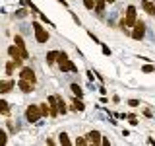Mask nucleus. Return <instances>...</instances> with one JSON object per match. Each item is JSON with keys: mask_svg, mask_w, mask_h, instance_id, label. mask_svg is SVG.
I'll return each instance as SVG.
<instances>
[{"mask_svg": "<svg viewBox=\"0 0 155 146\" xmlns=\"http://www.w3.org/2000/svg\"><path fill=\"white\" fill-rule=\"evenodd\" d=\"M58 64H60V68H62V72H76L78 70V66L74 64V62L68 58V55L66 53H58Z\"/></svg>", "mask_w": 155, "mask_h": 146, "instance_id": "nucleus-1", "label": "nucleus"}, {"mask_svg": "<svg viewBox=\"0 0 155 146\" xmlns=\"http://www.w3.org/2000/svg\"><path fill=\"white\" fill-rule=\"evenodd\" d=\"M136 23V8L134 6H128L126 8V18L122 19V23H120V27H132Z\"/></svg>", "mask_w": 155, "mask_h": 146, "instance_id": "nucleus-2", "label": "nucleus"}, {"mask_svg": "<svg viewBox=\"0 0 155 146\" xmlns=\"http://www.w3.org/2000/svg\"><path fill=\"white\" fill-rule=\"evenodd\" d=\"M33 29H35V39H37V43H47V41H48L47 29L43 27L39 22H33Z\"/></svg>", "mask_w": 155, "mask_h": 146, "instance_id": "nucleus-3", "label": "nucleus"}, {"mask_svg": "<svg viewBox=\"0 0 155 146\" xmlns=\"http://www.w3.org/2000/svg\"><path fill=\"white\" fill-rule=\"evenodd\" d=\"M25 117H27L29 123H37V121L43 117V115H41V109H39V105H29L27 111H25Z\"/></svg>", "mask_w": 155, "mask_h": 146, "instance_id": "nucleus-4", "label": "nucleus"}, {"mask_svg": "<svg viewBox=\"0 0 155 146\" xmlns=\"http://www.w3.org/2000/svg\"><path fill=\"white\" fill-rule=\"evenodd\" d=\"M134 31H132V37L136 39V41H140V39H143V35H145V23L142 22V19H136V23H134Z\"/></svg>", "mask_w": 155, "mask_h": 146, "instance_id": "nucleus-5", "label": "nucleus"}, {"mask_svg": "<svg viewBox=\"0 0 155 146\" xmlns=\"http://www.w3.org/2000/svg\"><path fill=\"white\" fill-rule=\"evenodd\" d=\"M14 43H16V47L21 51V58L25 61V58H29V53H27V49H25V43H23V37L21 35H16V39H14Z\"/></svg>", "mask_w": 155, "mask_h": 146, "instance_id": "nucleus-6", "label": "nucleus"}, {"mask_svg": "<svg viewBox=\"0 0 155 146\" xmlns=\"http://www.w3.org/2000/svg\"><path fill=\"white\" fill-rule=\"evenodd\" d=\"M19 76H21V80H27V82H31V84H35V80H37L35 72H33L31 68H21V74Z\"/></svg>", "mask_w": 155, "mask_h": 146, "instance_id": "nucleus-7", "label": "nucleus"}, {"mask_svg": "<svg viewBox=\"0 0 155 146\" xmlns=\"http://www.w3.org/2000/svg\"><path fill=\"white\" fill-rule=\"evenodd\" d=\"M87 142L101 144V133H99V130H89V134H87Z\"/></svg>", "mask_w": 155, "mask_h": 146, "instance_id": "nucleus-8", "label": "nucleus"}, {"mask_svg": "<svg viewBox=\"0 0 155 146\" xmlns=\"http://www.w3.org/2000/svg\"><path fill=\"white\" fill-rule=\"evenodd\" d=\"M14 88V80H0V94H8Z\"/></svg>", "mask_w": 155, "mask_h": 146, "instance_id": "nucleus-9", "label": "nucleus"}, {"mask_svg": "<svg viewBox=\"0 0 155 146\" xmlns=\"http://www.w3.org/2000/svg\"><path fill=\"white\" fill-rule=\"evenodd\" d=\"M142 8H143L145 14H149V16H155V4H153V2H149V0H143V2H142Z\"/></svg>", "mask_w": 155, "mask_h": 146, "instance_id": "nucleus-10", "label": "nucleus"}, {"mask_svg": "<svg viewBox=\"0 0 155 146\" xmlns=\"http://www.w3.org/2000/svg\"><path fill=\"white\" fill-rule=\"evenodd\" d=\"M18 86H19V90H21L23 94H29V92L33 90V84H31V82H27V80H19Z\"/></svg>", "mask_w": 155, "mask_h": 146, "instance_id": "nucleus-11", "label": "nucleus"}, {"mask_svg": "<svg viewBox=\"0 0 155 146\" xmlns=\"http://www.w3.org/2000/svg\"><path fill=\"white\" fill-rule=\"evenodd\" d=\"M8 53H10V57H12V58H21V51H19L16 45L8 47ZM21 61H23V58H21Z\"/></svg>", "mask_w": 155, "mask_h": 146, "instance_id": "nucleus-12", "label": "nucleus"}, {"mask_svg": "<svg viewBox=\"0 0 155 146\" xmlns=\"http://www.w3.org/2000/svg\"><path fill=\"white\" fill-rule=\"evenodd\" d=\"M72 109L74 111H84L85 109V105H84V101L80 99V97H76L74 101H72Z\"/></svg>", "mask_w": 155, "mask_h": 146, "instance_id": "nucleus-13", "label": "nucleus"}, {"mask_svg": "<svg viewBox=\"0 0 155 146\" xmlns=\"http://www.w3.org/2000/svg\"><path fill=\"white\" fill-rule=\"evenodd\" d=\"M93 8L97 14H103L105 12V0H93Z\"/></svg>", "mask_w": 155, "mask_h": 146, "instance_id": "nucleus-14", "label": "nucleus"}, {"mask_svg": "<svg viewBox=\"0 0 155 146\" xmlns=\"http://www.w3.org/2000/svg\"><path fill=\"white\" fill-rule=\"evenodd\" d=\"M0 113H2V115H8L10 113V103H8V101L0 99Z\"/></svg>", "mask_w": 155, "mask_h": 146, "instance_id": "nucleus-15", "label": "nucleus"}, {"mask_svg": "<svg viewBox=\"0 0 155 146\" xmlns=\"http://www.w3.org/2000/svg\"><path fill=\"white\" fill-rule=\"evenodd\" d=\"M56 58H58V53H56V51H51V53L47 55V62H48V64H54Z\"/></svg>", "mask_w": 155, "mask_h": 146, "instance_id": "nucleus-16", "label": "nucleus"}, {"mask_svg": "<svg viewBox=\"0 0 155 146\" xmlns=\"http://www.w3.org/2000/svg\"><path fill=\"white\" fill-rule=\"evenodd\" d=\"M58 142L64 144V146H70V138H68V134L66 133H60V134H58Z\"/></svg>", "mask_w": 155, "mask_h": 146, "instance_id": "nucleus-17", "label": "nucleus"}, {"mask_svg": "<svg viewBox=\"0 0 155 146\" xmlns=\"http://www.w3.org/2000/svg\"><path fill=\"white\" fill-rule=\"evenodd\" d=\"M66 111H68V107H66V103H64V99H62V97H58V113L64 115Z\"/></svg>", "mask_w": 155, "mask_h": 146, "instance_id": "nucleus-18", "label": "nucleus"}, {"mask_svg": "<svg viewBox=\"0 0 155 146\" xmlns=\"http://www.w3.org/2000/svg\"><path fill=\"white\" fill-rule=\"evenodd\" d=\"M70 90L74 92V96H76V97H81V94H84V90H81V88L78 86V84H72V86H70Z\"/></svg>", "mask_w": 155, "mask_h": 146, "instance_id": "nucleus-19", "label": "nucleus"}, {"mask_svg": "<svg viewBox=\"0 0 155 146\" xmlns=\"http://www.w3.org/2000/svg\"><path fill=\"white\" fill-rule=\"evenodd\" d=\"M39 109H41V115H48V113H51V107H48L47 103H41Z\"/></svg>", "mask_w": 155, "mask_h": 146, "instance_id": "nucleus-20", "label": "nucleus"}, {"mask_svg": "<svg viewBox=\"0 0 155 146\" xmlns=\"http://www.w3.org/2000/svg\"><path fill=\"white\" fill-rule=\"evenodd\" d=\"M8 142V136H6V133L4 130H0V144H6Z\"/></svg>", "mask_w": 155, "mask_h": 146, "instance_id": "nucleus-21", "label": "nucleus"}, {"mask_svg": "<svg viewBox=\"0 0 155 146\" xmlns=\"http://www.w3.org/2000/svg\"><path fill=\"white\" fill-rule=\"evenodd\" d=\"M16 16H18V18H25V16H27V10H23V8H21V10H18Z\"/></svg>", "mask_w": 155, "mask_h": 146, "instance_id": "nucleus-22", "label": "nucleus"}, {"mask_svg": "<svg viewBox=\"0 0 155 146\" xmlns=\"http://www.w3.org/2000/svg\"><path fill=\"white\" fill-rule=\"evenodd\" d=\"M84 4L87 10H93V0H84Z\"/></svg>", "mask_w": 155, "mask_h": 146, "instance_id": "nucleus-23", "label": "nucleus"}, {"mask_svg": "<svg viewBox=\"0 0 155 146\" xmlns=\"http://www.w3.org/2000/svg\"><path fill=\"white\" fill-rule=\"evenodd\" d=\"M142 70H143V72H153V70H155V66H151V64H145V66L142 68Z\"/></svg>", "mask_w": 155, "mask_h": 146, "instance_id": "nucleus-24", "label": "nucleus"}, {"mask_svg": "<svg viewBox=\"0 0 155 146\" xmlns=\"http://www.w3.org/2000/svg\"><path fill=\"white\" fill-rule=\"evenodd\" d=\"M76 144L84 146V144H87V140H85V138H76Z\"/></svg>", "mask_w": 155, "mask_h": 146, "instance_id": "nucleus-25", "label": "nucleus"}, {"mask_svg": "<svg viewBox=\"0 0 155 146\" xmlns=\"http://www.w3.org/2000/svg\"><path fill=\"white\" fill-rule=\"evenodd\" d=\"M128 119H130V123H132V125H138V119H136L134 115H128Z\"/></svg>", "mask_w": 155, "mask_h": 146, "instance_id": "nucleus-26", "label": "nucleus"}, {"mask_svg": "<svg viewBox=\"0 0 155 146\" xmlns=\"http://www.w3.org/2000/svg\"><path fill=\"white\" fill-rule=\"evenodd\" d=\"M12 70H14V64H12V62H8V66H6V72H8V74H12Z\"/></svg>", "mask_w": 155, "mask_h": 146, "instance_id": "nucleus-27", "label": "nucleus"}, {"mask_svg": "<svg viewBox=\"0 0 155 146\" xmlns=\"http://www.w3.org/2000/svg\"><path fill=\"white\" fill-rule=\"evenodd\" d=\"M128 105H132V107H138V105H140V101H136V99H130V101H128Z\"/></svg>", "mask_w": 155, "mask_h": 146, "instance_id": "nucleus-28", "label": "nucleus"}, {"mask_svg": "<svg viewBox=\"0 0 155 146\" xmlns=\"http://www.w3.org/2000/svg\"><path fill=\"white\" fill-rule=\"evenodd\" d=\"M105 2H109V4H113V2H114V0H105Z\"/></svg>", "mask_w": 155, "mask_h": 146, "instance_id": "nucleus-29", "label": "nucleus"}]
</instances>
